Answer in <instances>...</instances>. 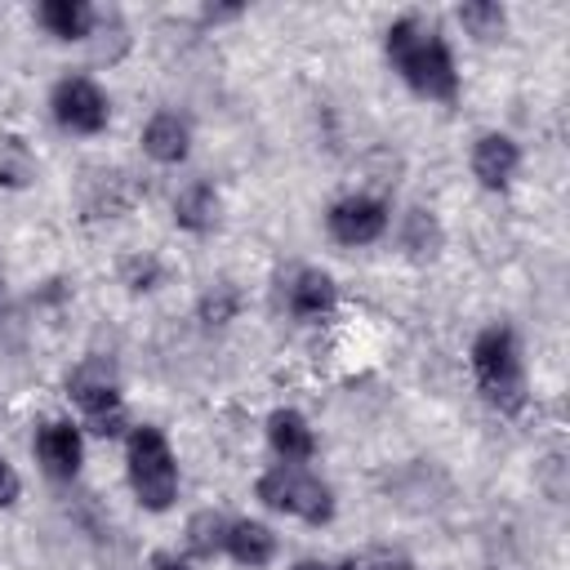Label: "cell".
<instances>
[{
  "label": "cell",
  "instance_id": "20",
  "mask_svg": "<svg viewBox=\"0 0 570 570\" xmlns=\"http://www.w3.org/2000/svg\"><path fill=\"white\" fill-rule=\"evenodd\" d=\"M236 316V289L232 285H214L205 298H200V321L205 325H227Z\"/></svg>",
  "mask_w": 570,
  "mask_h": 570
},
{
  "label": "cell",
  "instance_id": "1",
  "mask_svg": "<svg viewBox=\"0 0 570 570\" xmlns=\"http://www.w3.org/2000/svg\"><path fill=\"white\" fill-rule=\"evenodd\" d=\"M387 58L410 80V89H419L428 98H454V89H459L454 58H450L441 31L428 27L423 18H396L387 27Z\"/></svg>",
  "mask_w": 570,
  "mask_h": 570
},
{
  "label": "cell",
  "instance_id": "24",
  "mask_svg": "<svg viewBox=\"0 0 570 570\" xmlns=\"http://www.w3.org/2000/svg\"><path fill=\"white\" fill-rule=\"evenodd\" d=\"M129 276H134V289H151L147 281L156 276V263H151V258H134V263H129Z\"/></svg>",
  "mask_w": 570,
  "mask_h": 570
},
{
  "label": "cell",
  "instance_id": "8",
  "mask_svg": "<svg viewBox=\"0 0 570 570\" xmlns=\"http://www.w3.org/2000/svg\"><path fill=\"white\" fill-rule=\"evenodd\" d=\"M517 160L521 151L508 134H481L472 147V174L481 178V187H503L517 174Z\"/></svg>",
  "mask_w": 570,
  "mask_h": 570
},
{
  "label": "cell",
  "instance_id": "15",
  "mask_svg": "<svg viewBox=\"0 0 570 570\" xmlns=\"http://www.w3.org/2000/svg\"><path fill=\"white\" fill-rule=\"evenodd\" d=\"M174 218H178V227H187V232H209V227L218 223V196H214V187H209V183L183 187L178 200H174Z\"/></svg>",
  "mask_w": 570,
  "mask_h": 570
},
{
  "label": "cell",
  "instance_id": "18",
  "mask_svg": "<svg viewBox=\"0 0 570 570\" xmlns=\"http://www.w3.org/2000/svg\"><path fill=\"white\" fill-rule=\"evenodd\" d=\"M31 183V151L18 138H0V187H27Z\"/></svg>",
  "mask_w": 570,
  "mask_h": 570
},
{
  "label": "cell",
  "instance_id": "2",
  "mask_svg": "<svg viewBox=\"0 0 570 570\" xmlns=\"http://www.w3.org/2000/svg\"><path fill=\"white\" fill-rule=\"evenodd\" d=\"M472 370L481 392L499 405V410H521L525 401V374H521V356L512 343V330L490 325L476 343H472Z\"/></svg>",
  "mask_w": 570,
  "mask_h": 570
},
{
  "label": "cell",
  "instance_id": "6",
  "mask_svg": "<svg viewBox=\"0 0 570 570\" xmlns=\"http://www.w3.org/2000/svg\"><path fill=\"white\" fill-rule=\"evenodd\" d=\"M383 227H387V209L370 196H343L330 209V236L343 245H370L383 236Z\"/></svg>",
  "mask_w": 570,
  "mask_h": 570
},
{
  "label": "cell",
  "instance_id": "22",
  "mask_svg": "<svg viewBox=\"0 0 570 570\" xmlns=\"http://www.w3.org/2000/svg\"><path fill=\"white\" fill-rule=\"evenodd\" d=\"M361 566H365V570H414V566H410V557H401V552H387V548H379V552L361 557Z\"/></svg>",
  "mask_w": 570,
  "mask_h": 570
},
{
  "label": "cell",
  "instance_id": "3",
  "mask_svg": "<svg viewBox=\"0 0 570 570\" xmlns=\"http://www.w3.org/2000/svg\"><path fill=\"white\" fill-rule=\"evenodd\" d=\"M129 485L138 494L142 508L165 512L178 494V468L169 454V441L160 436V428H134L129 432Z\"/></svg>",
  "mask_w": 570,
  "mask_h": 570
},
{
  "label": "cell",
  "instance_id": "25",
  "mask_svg": "<svg viewBox=\"0 0 570 570\" xmlns=\"http://www.w3.org/2000/svg\"><path fill=\"white\" fill-rule=\"evenodd\" d=\"M156 570H191V566H183V561H174V557H160Z\"/></svg>",
  "mask_w": 570,
  "mask_h": 570
},
{
  "label": "cell",
  "instance_id": "5",
  "mask_svg": "<svg viewBox=\"0 0 570 570\" xmlns=\"http://www.w3.org/2000/svg\"><path fill=\"white\" fill-rule=\"evenodd\" d=\"M53 120L71 134H98L107 125V94L89 76H67L53 89Z\"/></svg>",
  "mask_w": 570,
  "mask_h": 570
},
{
  "label": "cell",
  "instance_id": "9",
  "mask_svg": "<svg viewBox=\"0 0 570 570\" xmlns=\"http://www.w3.org/2000/svg\"><path fill=\"white\" fill-rule=\"evenodd\" d=\"M71 396L85 405V414H98V410H111L120 405V387H116V374L102 356H89L76 374H71Z\"/></svg>",
  "mask_w": 570,
  "mask_h": 570
},
{
  "label": "cell",
  "instance_id": "10",
  "mask_svg": "<svg viewBox=\"0 0 570 570\" xmlns=\"http://www.w3.org/2000/svg\"><path fill=\"white\" fill-rule=\"evenodd\" d=\"M267 441H272V450H276L285 463H303V459H312V450H316V436H312L307 419L294 414V410H276V414L267 419Z\"/></svg>",
  "mask_w": 570,
  "mask_h": 570
},
{
  "label": "cell",
  "instance_id": "21",
  "mask_svg": "<svg viewBox=\"0 0 570 570\" xmlns=\"http://www.w3.org/2000/svg\"><path fill=\"white\" fill-rule=\"evenodd\" d=\"M89 428H94L98 436H120V428H125V410H120V405L98 410V414H89Z\"/></svg>",
  "mask_w": 570,
  "mask_h": 570
},
{
  "label": "cell",
  "instance_id": "26",
  "mask_svg": "<svg viewBox=\"0 0 570 570\" xmlns=\"http://www.w3.org/2000/svg\"><path fill=\"white\" fill-rule=\"evenodd\" d=\"M9 321V294H4V285H0V325Z\"/></svg>",
  "mask_w": 570,
  "mask_h": 570
},
{
  "label": "cell",
  "instance_id": "14",
  "mask_svg": "<svg viewBox=\"0 0 570 570\" xmlns=\"http://www.w3.org/2000/svg\"><path fill=\"white\" fill-rule=\"evenodd\" d=\"M40 22L58 36V40H85L94 31V9L80 0H45L40 4Z\"/></svg>",
  "mask_w": 570,
  "mask_h": 570
},
{
  "label": "cell",
  "instance_id": "4",
  "mask_svg": "<svg viewBox=\"0 0 570 570\" xmlns=\"http://www.w3.org/2000/svg\"><path fill=\"white\" fill-rule=\"evenodd\" d=\"M258 499L276 512H289V517H303L312 525L330 521L334 517V494L321 476L312 472H298V468H272L258 476Z\"/></svg>",
  "mask_w": 570,
  "mask_h": 570
},
{
  "label": "cell",
  "instance_id": "28",
  "mask_svg": "<svg viewBox=\"0 0 570 570\" xmlns=\"http://www.w3.org/2000/svg\"><path fill=\"white\" fill-rule=\"evenodd\" d=\"M294 570H330V566H321V561H298Z\"/></svg>",
  "mask_w": 570,
  "mask_h": 570
},
{
  "label": "cell",
  "instance_id": "16",
  "mask_svg": "<svg viewBox=\"0 0 570 570\" xmlns=\"http://www.w3.org/2000/svg\"><path fill=\"white\" fill-rule=\"evenodd\" d=\"M187 548L196 552V557H218L223 548H227V521L218 517V512H196L191 521H187Z\"/></svg>",
  "mask_w": 570,
  "mask_h": 570
},
{
  "label": "cell",
  "instance_id": "19",
  "mask_svg": "<svg viewBox=\"0 0 570 570\" xmlns=\"http://www.w3.org/2000/svg\"><path fill=\"white\" fill-rule=\"evenodd\" d=\"M459 22H463L472 36H485V40H490V36H499V31H503V22H508V18H503V9H499L494 0H472V4H463V9H459Z\"/></svg>",
  "mask_w": 570,
  "mask_h": 570
},
{
  "label": "cell",
  "instance_id": "27",
  "mask_svg": "<svg viewBox=\"0 0 570 570\" xmlns=\"http://www.w3.org/2000/svg\"><path fill=\"white\" fill-rule=\"evenodd\" d=\"M330 570H365V566H361V561L352 557V561H343V566H330Z\"/></svg>",
  "mask_w": 570,
  "mask_h": 570
},
{
  "label": "cell",
  "instance_id": "7",
  "mask_svg": "<svg viewBox=\"0 0 570 570\" xmlns=\"http://www.w3.org/2000/svg\"><path fill=\"white\" fill-rule=\"evenodd\" d=\"M80 454H85L80 450V432L71 423H45L36 432V459H40V468L49 476H58V481L76 476L80 472Z\"/></svg>",
  "mask_w": 570,
  "mask_h": 570
},
{
  "label": "cell",
  "instance_id": "11",
  "mask_svg": "<svg viewBox=\"0 0 570 570\" xmlns=\"http://www.w3.org/2000/svg\"><path fill=\"white\" fill-rule=\"evenodd\" d=\"M142 151H147L151 160H160V165H178V160L187 156V125H183L174 111L151 116L147 129H142Z\"/></svg>",
  "mask_w": 570,
  "mask_h": 570
},
{
  "label": "cell",
  "instance_id": "13",
  "mask_svg": "<svg viewBox=\"0 0 570 570\" xmlns=\"http://www.w3.org/2000/svg\"><path fill=\"white\" fill-rule=\"evenodd\" d=\"M289 307L303 321H321L334 307V281L325 272H298V281L289 285Z\"/></svg>",
  "mask_w": 570,
  "mask_h": 570
},
{
  "label": "cell",
  "instance_id": "23",
  "mask_svg": "<svg viewBox=\"0 0 570 570\" xmlns=\"http://www.w3.org/2000/svg\"><path fill=\"white\" fill-rule=\"evenodd\" d=\"M18 494H22V481H18V472L0 459V508H9V503H18Z\"/></svg>",
  "mask_w": 570,
  "mask_h": 570
},
{
  "label": "cell",
  "instance_id": "12",
  "mask_svg": "<svg viewBox=\"0 0 570 570\" xmlns=\"http://www.w3.org/2000/svg\"><path fill=\"white\" fill-rule=\"evenodd\" d=\"M227 552L240 566L258 570V566H267L276 557V534L263 521H236V525H227Z\"/></svg>",
  "mask_w": 570,
  "mask_h": 570
},
{
  "label": "cell",
  "instance_id": "17",
  "mask_svg": "<svg viewBox=\"0 0 570 570\" xmlns=\"http://www.w3.org/2000/svg\"><path fill=\"white\" fill-rule=\"evenodd\" d=\"M401 240H405V249H410L414 258H432V254L441 249V227H436V218H432L428 209H410Z\"/></svg>",
  "mask_w": 570,
  "mask_h": 570
}]
</instances>
